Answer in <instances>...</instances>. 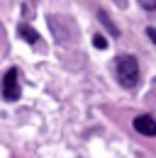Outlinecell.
I'll use <instances>...</instances> for the list:
<instances>
[{"label": "cell", "mask_w": 156, "mask_h": 158, "mask_svg": "<svg viewBox=\"0 0 156 158\" xmlns=\"http://www.w3.org/2000/svg\"><path fill=\"white\" fill-rule=\"evenodd\" d=\"M115 78H117V83H119L122 88H127V90L136 88L139 80H141L139 61H136L134 56H129V54L117 56V59H115Z\"/></svg>", "instance_id": "obj_1"}, {"label": "cell", "mask_w": 156, "mask_h": 158, "mask_svg": "<svg viewBox=\"0 0 156 158\" xmlns=\"http://www.w3.org/2000/svg\"><path fill=\"white\" fill-rule=\"evenodd\" d=\"M17 68L12 66V68H7V73L2 76V83H0V93H2V98L7 100V102H17L20 100V78H17Z\"/></svg>", "instance_id": "obj_2"}, {"label": "cell", "mask_w": 156, "mask_h": 158, "mask_svg": "<svg viewBox=\"0 0 156 158\" xmlns=\"http://www.w3.org/2000/svg\"><path fill=\"white\" fill-rule=\"evenodd\" d=\"M132 127H134L136 134H141V136H156V117H151V114H139V117H134Z\"/></svg>", "instance_id": "obj_3"}, {"label": "cell", "mask_w": 156, "mask_h": 158, "mask_svg": "<svg viewBox=\"0 0 156 158\" xmlns=\"http://www.w3.org/2000/svg\"><path fill=\"white\" fill-rule=\"evenodd\" d=\"M17 37L22 41H27V44H32V46L39 41L37 29H34V27H29V24H17Z\"/></svg>", "instance_id": "obj_4"}, {"label": "cell", "mask_w": 156, "mask_h": 158, "mask_svg": "<svg viewBox=\"0 0 156 158\" xmlns=\"http://www.w3.org/2000/svg\"><path fill=\"white\" fill-rule=\"evenodd\" d=\"M98 17H100V22H102V24H105V27L110 29V34H112V37H119V29H117V27L112 24V22H110V17H107V15L102 12V10L98 12Z\"/></svg>", "instance_id": "obj_5"}, {"label": "cell", "mask_w": 156, "mask_h": 158, "mask_svg": "<svg viewBox=\"0 0 156 158\" xmlns=\"http://www.w3.org/2000/svg\"><path fill=\"white\" fill-rule=\"evenodd\" d=\"M93 46H95V49H107V39H105V37L98 32L95 37H93Z\"/></svg>", "instance_id": "obj_6"}, {"label": "cell", "mask_w": 156, "mask_h": 158, "mask_svg": "<svg viewBox=\"0 0 156 158\" xmlns=\"http://www.w3.org/2000/svg\"><path fill=\"white\" fill-rule=\"evenodd\" d=\"M136 2H139V7H144V10H149V12L156 10V0H136Z\"/></svg>", "instance_id": "obj_7"}, {"label": "cell", "mask_w": 156, "mask_h": 158, "mask_svg": "<svg viewBox=\"0 0 156 158\" xmlns=\"http://www.w3.org/2000/svg\"><path fill=\"white\" fill-rule=\"evenodd\" d=\"M146 34H149V39L156 44V27H146Z\"/></svg>", "instance_id": "obj_8"}]
</instances>
